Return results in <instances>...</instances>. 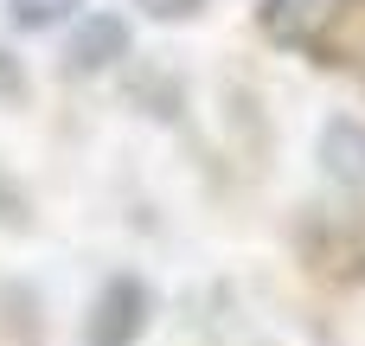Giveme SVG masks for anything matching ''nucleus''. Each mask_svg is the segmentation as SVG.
<instances>
[{
    "label": "nucleus",
    "mask_w": 365,
    "mask_h": 346,
    "mask_svg": "<svg viewBox=\"0 0 365 346\" xmlns=\"http://www.w3.org/2000/svg\"><path fill=\"white\" fill-rule=\"evenodd\" d=\"M314 161H321V173H327L340 193H365V122L359 116H327Z\"/></svg>",
    "instance_id": "20e7f679"
},
{
    "label": "nucleus",
    "mask_w": 365,
    "mask_h": 346,
    "mask_svg": "<svg viewBox=\"0 0 365 346\" xmlns=\"http://www.w3.org/2000/svg\"><path fill=\"white\" fill-rule=\"evenodd\" d=\"M148 321H154V289L135 270H115L83 315V346H135L148 334Z\"/></svg>",
    "instance_id": "f03ea898"
},
{
    "label": "nucleus",
    "mask_w": 365,
    "mask_h": 346,
    "mask_svg": "<svg viewBox=\"0 0 365 346\" xmlns=\"http://www.w3.org/2000/svg\"><path fill=\"white\" fill-rule=\"evenodd\" d=\"M148 19H160V26H180V19H192V13H205V0H135Z\"/></svg>",
    "instance_id": "423d86ee"
},
{
    "label": "nucleus",
    "mask_w": 365,
    "mask_h": 346,
    "mask_svg": "<svg viewBox=\"0 0 365 346\" xmlns=\"http://www.w3.org/2000/svg\"><path fill=\"white\" fill-rule=\"evenodd\" d=\"M122 58H128V19L122 13H83V26L64 45V71L71 77H96V71H109Z\"/></svg>",
    "instance_id": "7ed1b4c3"
},
{
    "label": "nucleus",
    "mask_w": 365,
    "mask_h": 346,
    "mask_svg": "<svg viewBox=\"0 0 365 346\" xmlns=\"http://www.w3.org/2000/svg\"><path fill=\"white\" fill-rule=\"evenodd\" d=\"M257 26L295 58L340 64L353 51V32L365 26V0H257Z\"/></svg>",
    "instance_id": "f257e3e1"
},
{
    "label": "nucleus",
    "mask_w": 365,
    "mask_h": 346,
    "mask_svg": "<svg viewBox=\"0 0 365 346\" xmlns=\"http://www.w3.org/2000/svg\"><path fill=\"white\" fill-rule=\"evenodd\" d=\"M26 90V77H19V64L6 58V45H0V96H19Z\"/></svg>",
    "instance_id": "0eeeda50"
},
{
    "label": "nucleus",
    "mask_w": 365,
    "mask_h": 346,
    "mask_svg": "<svg viewBox=\"0 0 365 346\" xmlns=\"http://www.w3.org/2000/svg\"><path fill=\"white\" fill-rule=\"evenodd\" d=\"M77 6H83V0H6V19H13L19 32H51V26H64Z\"/></svg>",
    "instance_id": "39448f33"
}]
</instances>
